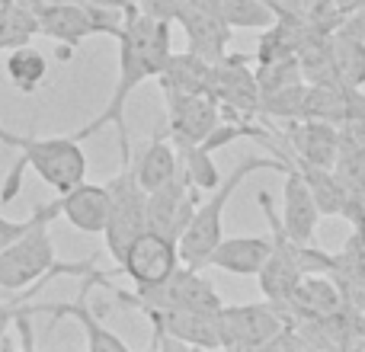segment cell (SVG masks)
Listing matches in <instances>:
<instances>
[{"instance_id":"cell-1","label":"cell","mask_w":365,"mask_h":352,"mask_svg":"<svg viewBox=\"0 0 365 352\" xmlns=\"http://www.w3.org/2000/svg\"><path fill=\"white\" fill-rule=\"evenodd\" d=\"M173 55L170 45V23L167 19H154L148 13H138L135 6H128L125 23L119 32V77H115L113 96L106 100L100 115L87 122L83 128L71 132L77 141L93 138L100 128L115 125L119 128V145H122V164L132 160V141H128V125H125V109L128 96L151 77H160V71L167 68Z\"/></svg>"},{"instance_id":"cell-2","label":"cell","mask_w":365,"mask_h":352,"mask_svg":"<svg viewBox=\"0 0 365 352\" xmlns=\"http://www.w3.org/2000/svg\"><path fill=\"white\" fill-rule=\"evenodd\" d=\"M0 141L19 147V160L10 170V182L0 192L4 202H13V195L19 192L26 167H32L38 173V180L55 189L58 195L87 180V154L81 147L83 141H77L74 135H64V138H36V135H13L0 128Z\"/></svg>"},{"instance_id":"cell-3","label":"cell","mask_w":365,"mask_h":352,"mask_svg":"<svg viewBox=\"0 0 365 352\" xmlns=\"http://www.w3.org/2000/svg\"><path fill=\"white\" fill-rule=\"evenodd\" d=\"M259 170H279L285 173V160L279 157H244L237 167H234V173H227L225 180L218 182V186L208 192L205 202H199V208H195L192 221H189V227L180 234L177 247H180V259L189 266H205L208 253L215 250V244H218L221 237H225V208L227 202H231V195L240 189V182L247 180L250 173H259Z\"/></svg>"},{"instance_id":"cell-4","label":"cell","mask_w":365,"mask_h":352,"mask_svg":"<svg viewBox=\"0 0 365 352\" xmlns=\"http://www.w3.org/2000/svg\"><path fill=\"white\" fill-rule=\"evenodd\" d=\"M58 214H61L58 199H51L48 205H36L32 224L0 250V291H26L58 266V250L48 231Z\"/></svg>"},{"instance_id":"cell-5","label":"cell","mask_w":365,"mask_h":352,"mask_svg":"<svg viewBox=\"0 0 365 352\" xmlns=\"http://www.w3.org/2000/svg\"><path fill=\"white\" fill-rule=\"evenodd\" d=\"M122 6H109L100 0H55L48 6H38L36 19H38V32L45 38L68 45H81V38L90 36H113L119 38L122 23H125Z\"/></svg>"},{"instance_id":"cell-6","label":"cell","mask_w":365,"mask_h":352,"mask_svg":"<svg viewBox=\"0 0 365 352\" xmlns=\"http://www.w3.org/2000/svg\"><path fill=\"white\" fill-rule=\"evenodd\" d=\"M115 295L128 304V308H192V311H221V295L215 291V285L202 276L199 266L180 263L164 282L145 285L135 291H119Z\"/></svg>"},{"instance_id":"cell-7","label":"cell","mask_w":365,"mask_h":352,"mask_svg":"<svg viewBox=\"0 0 365 352\" xmlns=\"http://www.w3.org/2000/svg\"><path fill=\"white\" fill-rule=\"evenodd\" d=\"M109 189V214L103 227L109 257L119 263L125 247L148 227V192L141 189L132 164H122V170L106 182Z\"/></svg>"},{"instance_id":"cell-8","label":"cell","mask_w":365,"mask_h":352,"mask_svg":"<svg viewBox=\"0 0 365 352\" xmlns=\"http://www.w3.org/2000/svg\"><path fill=\"white\" fill-rule=\"evenodd\" d=\"M253 58L225 51L218 61H212V87L208 96L221 106L225 119H257L259 113V87L257 71L250 68Z\"/></svg>"},{"instance_id":"cell-9","label":"cell","mask_w":365,"mask_h":352,"mask_svg":"<svg viewBox=\"0 0 365 352\" xmlns=\"http://www.w3.org/2000/svg\"><path fill=\"white\" fill-rule=\"evenodd\" d=\"M285 323L289 321L279 314V304L272 301L221 304L218 311V330L225 349H266Z\"/></svg>"},{"instance_id":"cell-10","label":"cell","mask_w":365,"mask_h":352,"mask_svg":"<svg viewBox=\"0 0 365 352\" xmlns=\"http://www.w3.org/2000/svg\"><path fill=\"white\" fill-rule=\"evenodd\" d=\"M180 263L182 259H180L177 240L145 227V231L125 247V253H122V259H119V269L132 279L135 289H145V285L164 282Z\"/></svg>"},{"instance_id":"cell-11","label":"cell","mask_w":365,"mask_h":352,"mask_svg":"<svg viewBox=\"0 0 365 352\" xmlns=\"http://www.w3.org/2000/svg\"><path fill=\"white\" fill-rule=\"evenodd\" d=\"M199 192L202 189L192 186V180L180 167V173L170 182L148 192V227L170 240H180V234L189 227V221H192L195 208L202 202Z\"/></svg>"},{"instance_id":"cell-12","label":"cell","mask_w":365,"mask_h":352,"mask_svg":"<svg viewBox=\"0 0 365 352\" xmlns=\"http://www.w3.org/2000/svg\"><path fill=\"white\" fill-rule=\"evenodd\" d=\"M164 103H167V135H170V141L177 147L205 141V135L225 119L221 106L208 93H173V90H164Z\"/></svg>"},{"instance_id":"cell-13","label":"cell","mask_w":365,"mask_h":352,"mask_svg":"<svg viewBox=\"0 0 365 352\" xmlns=\"http://www.w3.org/2000/svg\"><path fill=\"white\" fill-rule=\"evenodd\" d=\"M276 138L292 157L334 170L336 151H340V125L321 119H292L285 122L282 132H276Z\"/></svg>"},{"instance_id":"cell-14","label":"cell","mask_w":365,"mask_h":352,"mask_svg":"<svg viewBox=\"0 0 365 352\" xmlns=\"http://www.w3.org/2000/svg\"><path fill=\"white\" fill-rule=\"evenodd\" d=\"M279 160H285V189H282V227L292 240L298 244H314L317 224H321V208L311 192L304 173L292 164L285 154H279Z\"/></svg>"},{"instance_id":"cell-15","label":"cell","mask_w":365,"mask_h":352,"mask_svg":"<svg viewBox=\"0 0 365 352\" xmlns=\"http://www.w3.org/2000/svg\"><path fill=\"white\" fill-rule=\"evenodd\" d=\"M154 333L173 336L182 346L192 349H221L218 311H192V308H148Z\"/></svg>"},{"instance_id":"cell-16","label":"cell","mask_w":365,"mask_h":352,"mask_svg":"<svg viewBox=\"0 0 365 352\" xmlns=\"http://www.w3.org/2000/svg\"><path fill=\"white\" fill-rule=\"evenodd\" d=\"M93 285H103L106 289V276L103 272H87L83 276V285H81V295L74 298V301H61V304H45V314H51L55 321H61V317H71V321H77L83 327V346L90 352H125V340L122 336H115L113 330L106 327V323L100 321V317L90 311L87 304V295Z\"/></svg>"},{"instance_id":"cell-17","label":"cell","mask_w":365,"mask_h":352,"mask_svg":"<svg viewBox=\"0 0 365 352\" xmlns=\"http://www.w3.org/2000/svg\"><path fill=\"white\" fill-rule=\"evenodd\" d=\"M180 26L186 32L189 51L208 58V61H218L227 51L231 42V26L221 19L215 0H186V6L180 10Z\"/></svg>"},{"instance_id":"cell-18","label":"cell","mask_w":365,"mask_h":352,"mask_svg":"<svg viewBox=\"0 0 365 352\" xmlns=\"http://www.w3.org/2000/svg\"><path fill=\"white\" fill-rule=\"evenodd\" d=\"M61 214L77 227L81 234H103L109 214V189L106 182H77L74 189L58 195Z\"/></svg>"},{"instance_id":"cell-19","label":"cell","mask_w":365,"mask_h":352,"mask_svg":"<svg viewBox=\"0 0 365 352\" xmlns=\"http://www.w3.org/2000/svg\"><path fill=\"white\" fill-rule=\"evenodd\" d=\"M343 304H346V291L340 289L336 279H324L321 272V276H304L298 282L295 295L279 308L292 311L295 321H324V317L336 314Z\"/></svg>"},{"instance_id":"cell-20","label":"cell","mask_w":365,"mask_h":352,"mask_svg":"<svg viewBox=\"0 0 365 352\" xmlns=\"http://www.w3.org/2000/svg\"><path fill=\"white\" fill-rule=\"evenodd\" d=\"M272 253V234L269 237H221L215 250L208 253L205 266L231 276H257L263 263Z\"/></svg>"},{"instance_id":"cell-21","label":"cell","mask_w":365,"mask_h":352,"mask_svg":"<svg viewBox=\"0 0 365 352\" xmlns=\"http://www.w3.org/2000/svg\"><path fill=\"white\" fill-rule=\"evenodd\" d=\"M128 164H132L135 176H138L141 189L154 192V189H160L164 182H170L173 176L180 173V151L170 141V135L160 132V135H154L138 154H132Z\"/></svg>"},{"instance_id":"cell-22","label":"cell","mask_w":365,"mask_h":352,"mask_svg":"<svg viewBox=\"0 0 365 352\" xmlns=\"http://www.w3.org/2000/svg\"><path fill=\"white\" fill-rule=\"evenodd\" d=\"M160 90H173V93H208L212 87V61L195 51H173L167 68L160 71Z\"/></svg>"},{"instance_id":"cell-23","label":"cell","mask_w":365,"mask_h":352,"mask_svg":"<svg viewBox=\"0 0 365 352\" xmlns=\"http://www.w3.org/2000/svg\"><path fill=\"white\" fill-rule=\"evenodd\" d=\"M48 74H51V61L42 48H36L29 42L10 48V55H6V77H10V83L19 93H26V96L36 93L48 81Z\"/></svg>"},{"instance_id":"cell-24","label":"cell","mask_w":365,"mask_h":352,"mask_svg":"<svg viewBox=\"0 0 365 352\" xmlns=\"http://www.w3.org/2000/svg\"><path fill=\"white\" fill-rule=\"evenodd\" d=\"M295 58H298V68H302L304 83H336L330 32L314 29V26H311L308 36H304L302 45H298Z\"/></svg>"},{"instance_id":"cell-25","label":"cell","mask_w":365,"mask_h":352,"mask_svg":"<svg viewBox=\"0 0 365 352\" xmlns=\"http://www.w3.org/2000/svg\"><path fill=\"white\" fill-rule=\"evenodd\" d=\"M330 48H334V71L340 87H365V42L356 38L346 26H336L330 32Z\"/></svg>"},{"instance_id":"cell-26","label":"cell","mask_w":365,"mask_h":352,"mask_svg":"<svg viewBox=\"0 0 365 352\" xmlns=\"http://www.w3.org/2000/svg\"><path fill=\"white\" fill-rule=\"evenodd\" d=\"M38 32V19L36 10H29L19 0H6L0 6V48H16V45H26L32 36Z\"/></svg>"},{"instance_id":"cell-27","label":"cell","mask_w":365,"mask_h":352,"mask_svg":"<svg viewBox=\"0 0 365 352\" xmlns=\"http://www.w3.org/2000/svg\"><path fill=\"white\" fill-rule=\"evenodd\" d=\"M215 6L231 29H266L276 23V13L266 0H215Z\"/></svg>"},{"instance_id":"cell-28","label":"cell","mask_w":365,"mask_h":352,"mask_svg":"<svg viewBox=\"0 0 365 352\" xmlns=\"http://www.w3.org/2000/svg\"><path fill=\"white\" fill-rule=\"evenodd\" d=\"M304 93H308V83H292V87L272 90V93L259 96V113L257 119H279V122H292L304 115Z\"/></svg>"},{"instance_id":"cell-29","label":"cell","mask_w":365,"mask_h":352,"mask_svg":"<svg viewBox=\"0 0 365 352\" xmlns=\"http://www.w3.org/2000/svg\"><path fill=\"white\" fill-rule=\"evenodd\" d=\"M177 151H180V167H182V173L192 180V186L208 189V192H212V189L221 182V173H218V167L212 164V154H208V151H202L199 145L177 147Z\"/></svg>"},{"instance_id":"cell-30","label":"cell","mask_w":365,"mask_h":352,"mask_svg":"<svg viewBox=\"0 0 365 352\" xmlns=\"http://www.w3.org/2000/svg\"><path fill=\"white\" fill-rule=\"evenodd\" d=\"M257 87H259V96L263 93H272V90H282V87H292V83H302V68H298V58H279V61H266V64H257Z\"/></svg>"},{"instance_id":"cell-31","label":"cell","mask_w":365,"mask_h":352,"mask_svg":"<svg viewBox=\"0 0 365 352\" xmlns=\"http://www.w3.org/2000/svg\"><path fill=\"white\" fill-rule=\"evenodd\" d=\"M302 13H304V23L324 32H334L343 23L334 10V0H302Z\"/></svg>"},{"instance_id":"cell-32","label":"cell","mask_w":365,"mask_h":352,"mask_svg":"<svg viewBox=\"0 0 365 352\" xmlns=\"http://www.w3.org/2000/svg\"><path fill=\"white\" fill-rule=\"evenodd\" d=\"M132 6L138 13L154 16V19H167V23H173V19L180 16V10L186 6V0H135Z\"/></svg>"},{"instance_id":"cell-33","label":"cell","mask_w":365,"mask_h":352,"mask_svg":"<svg viewBox=\"0 0 365 352\" xmlns=\"http://www.w3.org/2000/svg\"><path fill=\"white\" fill-rule=\"evenodd\" d=\"M29 224H32V214L26 221H13V218H4V214H0V250H4V247H10Z\"/></svg>"},{"instance_id":"cell-34","label":"cell","mask_w":365,"mask_h":352,"mask_svg":"<svg viewBox=\"0 0 365 352\" xmlns=\"http://www.w3.org/2000/svg\"><path fill=\"white\" fill-rule=\"evenodd\" d=\"M276 13V19H304L302 13V0H266Z\"/></svg>"},{"instance_id":"cell-35","label":"cell","mask_w":365,"mask_h":352,"mask_svg":"<svg viewBox=\"0 0 365 352\" xmlns=\"http://www.w3.org/2000/svg\"><path fill=\"white\" fill-rule=\"evenodd\" d=\"M343 26H346V29L353 32L356 38H362V42H365V0H362L359 6H356L353 13H349L346 19H343Z\"/></svg>"},{"instance_id":"cell-36","label":"cell","mask_w":365,"mask_h":352,"mask_svg":"<svg viewBox=\"0 0 365 352\" xmlns=\"http://www.w3.org/2000/svg\"><path fill=\"white\" fill-rule=\"evenodd\" d=\"M359 4H362V0H334V10H336V16H340V19H346Z\"/></svg>"},{"instance_id":"cell-37","label":"cell","mask_w":365,"mask_h":352,"mask_svg":"<svg viewBox=\"0 0 365 352\" xmlns=\"http://www.w3.org/2000/svg\"><path fill=\"white\" fill-rule=\"evenodd\" d=\"M4 4H6V0H0V6H4Z\"/></svg>"}]
</instances>
